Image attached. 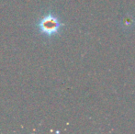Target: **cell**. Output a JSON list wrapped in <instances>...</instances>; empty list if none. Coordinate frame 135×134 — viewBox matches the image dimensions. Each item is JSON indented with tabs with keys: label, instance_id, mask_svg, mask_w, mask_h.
Instances as JSON below:
<instances>
[{
	"label": "cell",
	"instance_id": "obj_1",
	"mask_svg": "<svg viewBox=\"0 0 135 134\" xmlns=\"http://www.w3.org/2000/svg\"><path fill=\"white\" fill-rule=\"evenodd\" d=\"M64 25V24L54 12L49 11L38 20L36 27L41 34L51 38L60 32Z\"/></svg>",
	"mask_w": 135,
	"mask_h": 134
}]
</instances>
